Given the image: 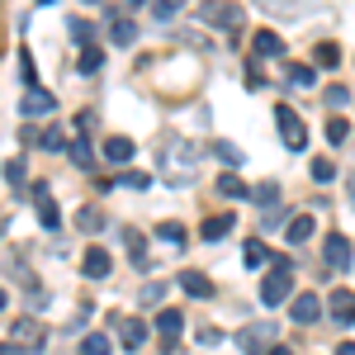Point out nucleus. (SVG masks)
<instances>
[{"label": "nucleus", "instance_id": "1", "mask_svg": "<svg viewBox=\"0 0 355 355\" xmlns=\"http://www.w3.org/2000/svg\"><path fill=\"white\" fill-rule=\"evenodd\" d=\"M162 175H166V185H190L199 175V147L185 142V137H171L162 147Z\"/></svg>", "mask_w": 355, "mask_h": 355}, {"label": "nucleus", "instance_id": "2", "mask_svg": "<svg viewBox=\"0 0 355 355\" xmlns=\"http://www.w3.org/2000/svg\"><path fill=\"white\" fill-rule=\"evenodd\" d=\"M294 299V266L289 261H275L270 275L261 279V303L266 308H279V303H289Z\"/></svg>", "mask_w": 355, "mask_h": 355}, {"label": "nucleus", "instance_id": "3", "mask_svg": "<svg viewBox=\"0 0 355 355\" xmlns=\"http://www.w3.org/2000/svg\"><path fill=\"white\" fill-rule=\"evenodd\" d=\"M275 128H279V142H284L289 152H303V147H308V128H303V119L289 110V105L275 110Z\"/></svg>", "mask_w": 355, "mask_h": 355}, {"label": "nucleus", "instance_id": "4", "mask_svg": "<svg viewBox=\"0 0 355 355\" xmlns=\"http://www.w3.org/2000/svg\"><path fill=\"white\" fill-rule=\"evenodd\" d=\"M10 341L19 346V351H43L48 346V327L38 322V318H15V327H10Z\"/></svg>", "mask_w": 355, "mask_h": 355}, {"label": "nucleus", "instance_id": "5", "mask_svg": "<svg viewBox=\"0 0 355 355\" xmlns=\"http://www.w3.org/2000/svg\"><path fill=\"white\" fill-rule=\"evenodd\" d=\"M322 266H327L322 275H341V270H351V242H346L341 232H331L327 242H322Z\"/></svg>", "mask_w": 355, "mask_h": 355}, {"label": "nucleus", "instance_id": "6", "mask_svg": "<svg viewBox=\"0 0 355 355\" xmlns=\"http://www.w3.org/2000/svg\"><path fill=\"white\" fill-rule=\"evenodd\" d=\"M270 346H279V327H270V322H256V327L242 331V351L246 355H266Z\"/></svg>", "mask_w": 355, "mask_h": 355}, {"label": "nucleus", "instance_id": "7", "mask_svg": "<svg viewBox=\"0 0 355 355\" xmlns=\"http://www.w3.org/2000/svg\"><path fill=\"white\" fill-rule=\"evenodd\" d=\"M180 327H185L180 308H162V313H157V336H162V351H175V346H180Z\"/></svg>", "mask_w": 355, "mask_h": 355}, {"label": "nucleus", "instance_id": "8", "mask_svg": "<svg viewBox=\"0 0 355 355\" xmlns=\"http://www.w3.org/2000/svg\"><path fill=\"white\" fill-rule=\"evenodd\" d=\"M114 331H119V341H123L128 351L147 346V336H152V327H147L142 318H114Z\"/></svg>", "mask_w": 355, "mask_h": 355}, {"label": "nucleus", "instance_id": "9", "mask_svg": "<svg viewBox=\"0 0 355 355\" xmlns=\"http://www.w3.org/2000/svg\"><path fill=\"white\" fill-rule=\"evenodd\" d=\"M199 19L214 28H237L242 24V5H199Z\"/></svg>", "mask_w": 355, "mask_h": 355}, {"label": "nucleus", "instance_id": "10", "mask_svg": "<svg viewBox=\"0 0 355 355\" xmlns=\"http://www.w3.org/2000/svg\"><path fill=\"white\" fill-rule=\"evenodd\" d=\"M57 110V100H53V90H24V100H19V114L24 119H43V114H53Z\"/></svg>", "mask_w": 355, "mask_h": 355}, {"label": "nucleus", "instance_id": "11", "mask_svg": "<svg viewBox=\"0 0 355 355\" xmlns=\"http://www.w3.org/2000/svg\"><path fill=\"white\" fill-rule=\"evenodd\" d=\"M33 204H38V223H43L48 232H57V227H62V209H57V199L48 194V185H33Z\"/></svg>", "mask_w": 355, "mask_h": 355}, {"label": "nucleus", "instance_id": "12", "mask_svg": "<svg viewBox=\"0 0 355 355\" xmlns=\"http://www.w3.org/2000/svg\"><path fill=\"white\" fill-rule=\"evenodd\" d=\"M110 38H114V43H123V48L137 38V24H133V15H128L123 5H110Z\"/></svg>", "mask_w": 355, "mask_h": 355}, {"label": "nucleus", "instance_id": "13", "mask_svg": "<svg viewBox=\"0 0 355 355\" xmlns=\"http://www.w3.org/2000/svg\"><path fill=\"white\" fill-rule=\"evenodd\" d=\"M327 313H331V322L351 327V322H355V294H351V289H331V294H327Z\"/></svg>", "mask_w": 355, "mask_h": 355}, {"label": "nucleus", "instance_id": "14", "mask_svg": "<svg viewBox=\"0 0 355 355\" xmlns=\"http://www.w3.org/2000/svg\"><path fill=\"white\" fill-rule=\"evenodd\" d=\"M110 251H105V246H85V256H81V275L85 279H105V275H110Z\"/></svg>", "mask_w": 355, "mask_h": 355}, {"label": "nucleus", "instance_id": "15", "mask_svg": "<svg viewBox=\"0 0 355 355\" xmlns=\"http://www.w3.org/2000/svg\"><path fill=\"white\" fill-rule=\"evenodd\" d=\"M322 308H327V303H318V294H299V299L289 303V318H294L299 327H308V322L322 318Z\"/></svg>", "mask_w": 355, "mask_h": 355}, {"label": "nucleus", "instance_id": "16", "mask_svg": "<svg viewBox=\"0 0 355 355\" xmlns=\"http://www.w3.org/2000/svg\"><path fill=\"white\" fill-rule=\"evenodd\" d=\"M137 157V147H133V137H105V162H114V166H128Z\"/></svg>", "mask_w": 355, "mask_h": 355}, {"label": "nucleus", "instance_id": "17", "mask_svg": "<svg viewBox=\"0 0 355 355\" xmlns=\"http://www.w3.org/2000/svg\"><path fill=\"white\" fill-rule=\"evenodd\" d=\"M180 289H185L190 299H209V294H214L209 275H199V270H180Z\"/></svg>", "mask_w": 355, "mask_h": 355}, {"label": "nucleus", "instance_id": "18", "mask_svg": "<svg viewBox=\"0 0 355 355\" xmlns=\"http://www.w3.org/2000/svg\"><path fill=\"white\" fill-rule=\"evenodd\" d=\"M227 232H232V214H214V218H204V227H199L204 242H223Z\"/></svg>", "mask_w": 355, "mask_h": 355}, {"label": "nucleus", "instance_id": "19", "mask_svg": "<svg viewBox=\"0 0 355 355\" xmlns=\"http://www.w3.org/2000/svg\"><path fill=\"white\" fill-rule=\"evenodd\" d=\"M123 246H128V256H133L137 270H147V266H152V261H147V237H142V232L128 227V232H123Z\"/></svg>", "mask_w": 355, "mask_h": 355}, {"label": "nucleus", "instance_id": "20", "mask_svg": "<svg viewBox=\"0 0 355 355\" xmlns=\"http://www.w3.org/2000/svg\"><path fill=\"white\" fill-rule=\"evenodd\" d=\"M313 227H318V223H313V214H299V218H289V227H284V237H289L294 246H303L308 237H313Z\"/></svg>", "mask_w": 355, "mask_h": 355}, {"label": "nucleus", "instance_id": "21", "mask_svg": "<svg viewBox=\"0 0 355 355\" xmlns=\"http://www.w3.org/2000/svg\"><path fill=\"white\" fill-rule=\"evenodd\" d=\"M251 43H256V57H279V53H284V43H279V33H275V28H261Z\"/></svg>", "mask_w": 355, "mask_h": 355}, {"label": "nucleus", "instance_id": "22", "mask_svg": "<svg viewBox=\"0 0 355 355\" xmlns=\"http://www.w3.org/2000/svg\"><path fill=\"white\" fill-rule=\"evenodd\" d=\"M76 355H114V346H110V336H105V331H90V336H81Z\"/></svg>", "mask_w": 355, "mask_h": 355}, {"label": "nucleus", "instance_id": "23", "mask_svg": "<svg viewBox=\"0 0 355 355\" xmlns=\"http://www.w3.org/2000/svg\"><path fill=\"white\" fill-rule=\"evenodd\" d=\"M214 190H218V194H227V199H251V190H246L242 180L232 175V171H223V175H218V185H214Z\"/></svg>", "mask_w": 355, "mask_h": 355}, {"label": "nucleus", "instance_id": "24", "mask_svg": "<svg viewBox=\"0 0 355 355\" xmlns=\"http://www.w3.org/2000/svg\"><path fill=\"white\" fill-rule=\"evenodd\" d=\"M209 152H214V157H218L223 166H242V147H237V142H209Z\"/></svg>", "mask_w": 355, "mask_h": 355}, {"label": "nucleus", "instance_id": "25", "mask_svg": "<svg viewBox=\"0 0 355 355\" xmlns=\"http://www.w3.org/2000/svg\"><path fill=\"white\" fill-rule=\"evenodd\" d=\"M67 157H71V162L81 166H95V152H90V142H85V137H76V142H67Z\"/></svg>", "mask_w": 355, "mask_h": 355}, {"label": "nucleus", "instance_id": "26", "mask_svg": "<svg viewBox=\"0 0 355 355\" xmlns=\"http://www.w3.org/2000/svg\"><path fill=\"white\" fill-rule=\"evenodd\" d=\"M157 237H162L166 246H175V251H180V246L190 242V237H185V227H180V223H162V227H157Z\"/></svg>", "mask_w": 355, "mask_h": 355}, {"label": "nucleus", "instance_id": "27", "mask_svg": "<svg viewBox=\"0 0 355 355\" xmlns=\"http://www.w3.org/2000/svg\"><path fill=\"white\" fill-rule=\"evenodd\" d=\"M76 67H81L85 76H90V71H100V67H105V53L90 43V48H81V62H76Z\"/></svg>", "mask_w": 355, "mask_h": 355}, {"label": "nucleus", "instance_id": "28", "mask_svg": "<svg viewBox=\"0 0 355 355\" xmlns=\"http://www.w3.org/2000/svg\"><path fill=\"white\" fill-rule=\"evenodd\" d=\"M313 62H318V67H336V62H341V48H336V43H318V48H313Z\"/></svg>", "mask_w": 355, "mask_h": 355}, {"label": "nucleus", "instance_id": "29", "mask_svg": "<svg viewBox=\"0 0 355 355\" xmlns=\"http://www.w3.org/2000/svg\"><path fill=\"white\" fill-rule=\"evenodd\" d=\"M246 266H251V270H261V266H266V261H270V251H266V242H246Z\"/></svg>", "mask_w": 355, "mask_h": 355}, {"label": "nucleus", "instance_id": "30", "mask_svg": "<svg viewBox=\"0 0 355 355\" xmlns=\"http://www.w3.org/2000/svg\"><path fill=\"white\" fill-rule=\"evenodd\" d=\"M308 175H313V180H318V185H327L331 175H336V162H327V157H318V162L308 166Z\"/></svg>", "mask_w": 355, "mask_h": 355}, {"label": "nucleus", "instance_id": "31", "mask_svg": "<svg viewBox=\"0 0 355 355\" xmlns=\"http://www.w3.org/2000/svg\"><path fill=\"white\" fill-rule=\"evenodd\" d=\"M100 223H105V214H100V209H90V204H85L81 214H76V227H81V232H95Z\"/></svg>", "mask_w": 355, "mask_h": 355}, {"label": "nucleus", "instance_id": "32", "mask_svg": "<svg viewBox=\"0 0 355 355\" xmlns=\"http://www.w3.org/2000/svg\"><path fill=\"white\" fill-rule=\"evenodd\" d=\"M284 76H289V85H313V67L294 62V67H284Z\"/></svg>", "mask_w": 355, "mask_h": 355}, {"label": "nucleus", "instance_id": "33", "mask_svg": "<svg viewBox=\"0 0 355 355\" xmlns=\"http://www.w3.org/2000/svg\"><path fill=\"white\" fill-rule=\"evenodd\" d=\"M38 142H43V147H48V152H62V147H67V137H62V128H43V133H38Z\"/></svg>", "mask_w": 355, "mask_h": 355}, {"label": "nucleus", "instance_id": "34", "mask_svg": "<svg viewBox=\"0 0 355 355\" xmlns=\"http://www.w3.org/2000/svg\"><path fill=\"white\" fill-rule=\"evenodd\" d=\"M351 137V123L346 119H327V142H346Z\"/></svg>", "mask_w": 355, "mask_h": 355}, {"label": "nucleus", "instance_id": "35", "mask_svg": "<svg viewBox=\"0 0 355 355\" xmlns=\"http://www.w3.org/2000/svg\"><path fill=\"white\" fill-rule=\"evenodd\" d=\"M251 199H256V204H275V199H279V185L266 180V185H256V190H251Z\"/></svg>", "mask_w": 355, "mask_h": 355}, {"label": "nucleus", "instance_id": "36", "mask_svg": "<svg viewBox=\"0 0 355 355\" xmlns=\"http://www.w3.org/2000/svg\"><path fill=\"white\" fill-rule=\"evenodd\" d=\"M24 175H28V166L19 162V157H15V162H5V180H10V185H24Z\"/></svg>", "mask_w": 355, "mask_h": 355}, {"label": "nucleus", "instance_id": "37", "mask_svg": "<svg viewBox=\"0 0 355 355\" xmlns=\"http://www.w3.org/2000/svg\"><path fill=\"white\" fill-rule=\"evenodd\" d=\"M246 85H251V90H261V85H266V76H261V62H256V57H246Z\"/></svg>", "mask_w": 355, "mask_h": 355}, {"label": "nucleus", "instance_id": "38", "mask_svg": "<svg viewBox=\"0 0 355 355\" xmlns=\"http://www.w3.org/2000/svg\"><path fill=\"white\" fill-rule=\"evenodd\" d=\"M346 100H351V90H346V85H327V105H331V110H336V105H346Z\"/></svg>", "mask_w": 355, "mask_h": 355}, {"label": "nucleus", "instance_id": "39", "mask_svg": "<svg viewBox=\"0 0 355 355\" xmlns=\"http://www.w3.org/2000/svg\"><path fill=\"white\" fill-rule=\"evenodd\" d=\"M218 341H223L218 327H199V346H218Z\"/></svg>", "mask_w": 355, "mask_h": 355}, {"label": "nucleus", "instance_id": "40", "mask_svg": "<svg viewBox=\"0 0 355 355\" xmlns=\"http://www.w3.org/2000/svg\"><path fill=\"white\" fill-rule=\"evenodd\" d=\"M166 299V284H147L142 289V303H162Z\"/></svg>", "mask_w": 355, "mask_h": 355}, {"label": "nucleus", "instance_id": "41", "mask_svg": "<svg viewBox=\"0 0 355 355\" xmlns=\"http://www.w3.org/2000/svg\"><path fill=\"white\" fill-rule=\"evenodd\" d=\"M175 10H180V5H171V0H157V5H152V15H157V19H171Z\"/></svg>", "mask_w": 355, "mask_h": 355}, {"label": "nucleus", "instance_id": "42", "mask_svg": "<svg viewBox=\"0 0 355 355\" xmlns=\"http://www.w3.org/2000/svg\"><path fill=\"white\" fill-rule=\"evenodd\" d=\"M128 185H133V190H147V185H152V175H147V171H128Z\"/></svg>", "mask_w": 355, "mask_h": 355}, {"label": "nucleus", "instance_id": "43", "mask_svg": "<svg viewBox=\"0 0 355 355\" xmlns=\"http://www.w3.org/2000/svg\"><path fill=\"white\" fill-rule=\"evenodd\" d=\"M71 33H76L85 48H90V24H85V19H71Z\"/></svg>", "mask_w": 355, "mask_h": 355}, {"label": "nucleus", "instance_id": "44", "mask_svg": "<svg viewBox=\"0 0 355 355\" xmlns=\"http://www.w3.org/2000/svg\"><path fill=\"white\" fill-rule=\"evenodd\" d=\"M0 355H24V351H19L15 341H5V346H0Z\"/></svg>", "mask_w": 355, "mask_h": 355}, {"label": "nucleus", "instance_id": "45", "mask_svg": "<svg viewBox=\"0 0 355 355\" xmlns=\"http://www.w3.org/2000/svg\"><path fill=\"white\" fill-rule=\"evenodd\" d=\"M336 355H355V341H341V346H336Z\"/></svg>", "mask_w": 355, "mask_h": 355}, {"label": "nucleus", "instance_id": "46", "mask_svg": "<svg viewBox=\"0 0 355 355\" xmlns=\"http://www.w3.org/2000/svg\"><path fill=\"white\" fill-rule=\"evenodd\" d=\"M266 355H294V351H289V346L279 341V346H270V351H266Z\"/></svg>", "mask_w": 355, "mask_h": 355}, {"label": "nucleus", "instance_id": "47", "mask_svg": "<svg viewBox=\"0 0 355 355\" xmlns=\"http://www.w3.org/2000/svg\"><path fill=\"white\" fill-rule=\"evenodd\" d=\"M351 204H355V175H351Z\"/></svg>", "mask_w": 355, "mask_h": 355}, {"label": "nucleus", "instance_id": "48", "mask_svg": "<svg viewBox=\"0 0 355 355\" xmlns=\"http://www.w3.org/2000/svg\"><path fill=\"white\" fill-rule=\"evenodd\" d=\"M0 308H5V289H0Z\"/></svg>", "mask_w": 355, "mask_h": 355}]
</instances>
